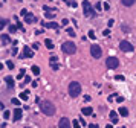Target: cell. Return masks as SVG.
<instances>
[{"label":"cell","mask_w":136,"mask_h":128,"mask_svg":"<svg viewBox=\"0 0 136 128\" xmlns=\"http://www.w3.org/2000/svg\"><path fill=\"white\" fill-rule=\"evenodd\" d=\"M40 108H41V113L46 114V116H54L55 114V105L51 101H41L40 102Z\"/></svg>","instance_id":"obj_1"},{"label":"cell","mask_w":136,"mask_h":128,"mask_svg":"<svg viewBox=\"0 0 136 128\" xmlns=\"http://www.w3.org/2000/svg\"><path fill=\"white\" fill-rule=\"evenodd\" d=\"M80 93H81V84L77 82V81H72L69 84V95L72 96V98H77Z\"/></svg>","instance_id":"obj_2"},{"label":"cell","mask_w":136,"mask_h":128,"mask_svg":"<svg viewBox=\"0 0 136 128\" xmlns=\"http://www.w3.org/2000/svg\"><path fill=\"white\" fill-rule=\"evenodd\" d=\"M61 50H63L64 53H67V55H73V53L77 52V46H75L72 41H64L63 46H61Z\"/></svg>","instance_id":"obj_3"},{"label":"cell","mask_w":136,"mask_h":128,"mask_svg":"<svg viewBox=\"0 0 136 128\" xmlns=\"http://www.w3.org/2000/svg\"><path fill=\"white\" fill-rule=\"evenodd\" d=\"M83 12H84L86 17H95V9H93V6L90 5L89 0L83 2Z\"/></svg>","instance_id":"obj_4"},{"label":"cell","mask_w":136,"mask_h":128,"mask_svg":"<svg viewBox=\"0 0 136 128\" xmlns=\"http://www.w3.org/2000/svg\"><path fill=\"white\" fill-rule=\"evenodd\" d=\"M90 53H92V57L93 58H101V55H102V49L98 46V44H92L90 46Z\"/></svg>","instance_id":"obj_5"},{"label":"cell","mask_w":136,"mask_h":128,"mask_svg":"<svg viewBox=\"0 0 136 128\" xmlns=\"http://www.w3.org/2000/svg\"><path fill=\"white\" fill-rule=\"evenodd\" d=\"M119 49L124 50V52H132L135 47H133V44L129 43L127 40H121V41H119Z\"/></svg>","instance_id":"obj_6"},{"label":"cell","mask_w":136,"mask_h":128,"mask_svg":"<svg viewBox=\"0 0 136 128\" xmlns=\"http://www.w3.org/2000/svg\"><path fill=\"white\" fill-rule=\"evenodd\" d=\"M32 57H34V50H32V47H29V46H23V52H21L20 58L25 60V58H32Z\"/></svg>","instance_id":"obj_7"},{"label":"cell","mask_w":136,"mask_h":128,"mask_svg":"<svg viewBox=\"0 0 136 128\" xmlns=\"http://www.w3.org/2000/svg\"><path fill=\"white\" fill-rule=\"evenodd\" d=\"M105 66H107L109 69H116V67L119 66V60L116 58V57H110V58H107Z\"/></svg>","instance_id":"obj_8"},{"label":"cell","mask_w":136,"mask_h":128,"mask_svg":"<svg viewBox=\"0 0 136 128\" xmlns=\"http://www.w3.org/2000/svg\"><path fill=\"white\" fill-rule=\"evenodd\" d=\"M43 11H44V17L52 20V18L55 17V11H57V9H55V8H49V6L46 5V6H43Z\"/></svg>","instance_id":"obj_9"},{"label":"cell","mask_w":136,"mask_h":128,"mask_svg":"<svg viewBox=\"0 0 136 128\" xmlns=\"http://www.w3.org/2000/svg\"><path fill=\"white\" fill-rule=\"evenodd\" d=\"M70 121H69L67 117H61L60 119V122H58V128H70Z\"/></svg>","instance_id":"obj_10"},{"label":"cell","mask_w":136,"mask_h":128,"mask_svg":"<svg viewBox=\"0 0 136 128\" xmlns=\"http://www.w3.org/2000/svg\"><path fill=\"white\" fill-rule=\"evenodd\" d=\"M25 21H26V23H37V17H35L32 12L28 11V14L25 15Z\"/></svg>","instance_id":"obj_11"},{"label":"cell","mask_w":136,"mask_h":128,"mask_svg":"<svg viewBox=\"0 0 136 128\" xmlns=\"http://www.w3.org/2000/svg\"><path fill=\"white\" fill-rule=\"evenodd\" d=\"M21 114H23L21 108H16V110H14V122H17V121H21Z\"/></svg>","instance_id":"obj_12"},{"label":"cell","mask_w":136,"mask_h":128,"mask_svg":"<svg viewBox=\"0 0 136 128\" xmlns=\"http://www.w3.org/2000/svg\"><path fill=\"white\" fill-rule=\"evenodd\" d=\"M43 26L44 28H48V29H58V23H54V21H51V23H43Z\"/></svg>","instance_id":"obj_13"},{"label":"cell","mask_w":136,"mask_h":128,"mask_svg":"<svg viewBox=\"0 0 136 128\" xmlns=\"http://www.w3.org/2000/svg\"><path fill=\"white\" fill-rule=\"evenodd\" d=\"M81 113H83L84 116H90V114H93V108H92V107H84V108L81 110Z\"/></svg>","instance_id":"obj_14"},{"label":"cell","mask_w":136,"mask_h":128,"mask_svg":"<svg viewBox=\"0 0 136 128\" xmlns=\"http://www.w3.org/2000/svg\"><path fill=\"white\" fill-rule=\"evenodd\" d=\"M110 122L112 124H118V114L115 111H110Z\"/></svg>","instance_id":"obj_15"},{"label":"cell","mask_w":136,"mask_h":128,"mask_svg":"<svg viewBox=\"0 0 136 128\" xmlns=\"http://www.w3.org/2000/svg\"><path fill=\"white\" fill-rule=\"evenodd\" d=\"M0 38H2V43H3V44H9V43H11L9 35H5V34H3V35H0Z\"/></svg>","instance_id":"obj_16"},{"label":"cell","mask_w":136,"mask_h":128,"mask_svg":"<svg viewBox=\"0 0 136 128\" xmlns=\"http://www.w3.org/2000/svg\"><path fill=\"white\" fill-rule=\"evenodd\" d=\"M5 81L8 82V87H9V89H12V87H14V78H12V76H6Z\"/></svg>","instance_id":"obj_17"},{"label":"cell","mask_w":136,"mask_h":128,"mask_svg":"<svg viewBox=\"0 0 136 128\" xmlns=\"http://www.w3.org/2000/svg\"><path fill=\"white\" fill-rule=\"evenodd\" d=\"M28 98H29V90H25V92L20 93V99L21 101H28Z\"/></svg>","instance_id":"obj_18"},{"label":"cell","mask_w":136,"mask_h":128,"mask_svg":"<svg viewBox=\"0 0 136 128\" xmlns=\"http://www.w3.org/2000/svg\"><path fill=\"white\" fill-rule=\"evenodd\" d=\"M44 46L48 49H54V41L49 40V38H46V40H44Z\"/></svg>","instance_id":"obj_19"},{"label":"cell","mask_w":136,"mask_h":128,"mask_svg":"<svg viewBox=\"0 0 136 128\" xmlns=\"http://www.w3.org/2000/svg\"><path fill=\"white\" fill-rule=\"evenodd\" d=\"M119 114H121L122 117H125V116H129V110H127L125 107H121V108H119Z\"/></svg>","instance_id":"obj_20"},{"label":"cell","mask_w":136,"mask_h":128,"mask_svg":"<svg viewBox=\"0 0 136 128\" xmlns=\"http://www.w3.org/2000/svg\"><path fill=\"white\" fill-rule=\"evenodd\" d=\"M136 0H121V3L124 5V6H132V5H135Z\"/></svg>","instance_id":"obj_21"},{"label":"cell","mask_w":136,"mask_h":128,"mask_svg":"<svg viewBox=\"0 0 136 128\" xmlns=\"http://www.w3.org/2000/svg\"><path fill=\"white\" fill-rule=\"evenodd\" d=\"M31 70H32V73H34L35 76H38V75H40V67H38V66H32V69H31Z\"/></svg>","instance_id":"obj_22"},{"label":"cell","mask_w":136,"mask_h":128,"mask_svg":"<svg viewBox=\"0 0 136 128\" xmlns=\"http://www.w3.org/2000/svg\"><path fill=\"white\" fill-rule=\"evenodd\" d=\"M25 73H26V70H25V69H21V70H20V73L17 75V79H21V78L25 76Z\"/></svg>","instance_id":"obj_23"},{"label":"cell","mask_w":136,"mask_h":128,"mask_svg":"<svg viewBox=\"0 0 136 128\" xmlns=\"http://www.w3.org/2000/svg\"><path fill=\"white\" fill-rule=\"evenodd\" d=\"M66 32H67V34L70 35V37H75V31H73L72 28H67V29H66Z\"/></svg>","instance_id":"obj_24"},{"label":"cell","mask_w":136,"mask_h":128,"mask_svg":"<svg viewBox=\"0 0 136 128\" xmlns=\"http://www.w3.org/2000/svg\"><path fill=\"white\" fill-rule=\"evenodd\" d=\"M8 29H9V32H11V34H14V32L17 31V26H14V25H9V28H8Z\"/></svg>","instance_id":"obj_25"},{"label":"cell","mask_w":136,"mask_h":128,"mask_svg":"<svg viewBox=\"0 0 136 128\" xmlns=\"http://www.w3.org/2000/svg\"><path fill=\"white\" fill-rule=\"evenodd\" d=\"M72 127H73V128H81V125H80V122H78V121H72Z\"/></svg>","instance_id":"obj_26"},{"label":"cell","mask_w":136,"mask_h":128,"mask_svg":"<svg viewBox=\"0 0 136 128\" xmlns=\"http://www.w3.org/2000/svg\"><path fill=\"white\" fill-rule=\"evenodd\" d=\"M57 61H58V58H57V57H51V58H49V63H51V64H57Z\"/></svg>","instance_id":"obj_27"},{"label":"cell","mask_w":136,"mask_h":128,"mask_svg":"<svg viewBox=\"0 0 136 128\" xmlns=\"http://www.w3.org/2000/svg\"><path fill=\"white\" fill-rule=\"evenodd\" d=\"M6 66H8V67H9V69H11V70H12V69H14V63H12V61H11V60H8V61H6Z\"/></svg>","instance_id":"obj_28"},{"label":"cell","mask_w":136,"mask_h":128,"mask_svg":"<svg viewBox=\"0 0 136 128\" xmlns=\"http://www.w3.org/2000/svg\"><path fill=\"white\" fill-rule=\"evenodd\" d=\"M102 8H104V5H102L101 2H98V3H96V11H101Z\"/></svg>","instance_id":"obj_29"},{"label":"cell","mask_w":136,"mask_h":128,"mask_svg":"<svg viewBox=\"0 0 136 128\" xmlns=\"http://www.w3.org/2000/svg\"><path fill=\"white\" fill-rule=\"evenodd\" d=\"M95 31H89V38H92V40H95Z\"/></svg>","instance_id":"obj_30"},{"label":"cell","mask_w":136,"mask_h":128,"mask_svg":"<svg viewBox=\"0 0 136 128\" xmlns=\"http://www.w3.org/2000/svg\"><path fill=\"white\" fill-rule=\"evenodd\" d=\"M113 25H115V20H113V18H110V20L107 21V26H109V28H112Z\"/></svg>","instance_id":"obj_31"},{"label":"cell","mask_w":136,"mask_h":128,"mask_svg":"<svg viewBox=\"0 0 136 128\" xmlns=\"http://www.w3.org/2000/svg\"><path fill=\"white\" fill-rule=\"evenodd\" d=\"M6 23H8L6 20H0V31L3 29V26H6Z\"/></svg>","instance_id":"obj_32"},{"label":"cell","mask_w":136,"mask_h":128,"mask_svg":"<svg viewBox=\"0 0 136 128\" xmlns=\"http://www.w3.org/2000/svg\"><path fill=\"white\" fill-rule=\"evenodd\" d=\"M51 67L54 69V70H60V64L57 63V64H51Z\"/></svg>","instance_id":"obj_33"},{"label":"cell","mask_w":136,"mask_h":128,"mask_svg":"<svg viewBox=\"0 0 136 128\" xmlns=\"http://www.w3.org/2000/svg\"><path fill=\"white\" fill-rule=\"evenodd\" d=\"M67 25H69V20H67V18L61 20V26H67Z\"/></svg>","instance_id":"obj_34"},{"label":"cell","mask_w":136,"mask_h":128,"mask_svg":"<svg viewBox=\"0 0 136 128\" xmlns=\"http://www.w3.org/2000/svg\"><path fill=\"white\" fill-rule=\"evenodd\" d=\"M3 117H5V119H9V117H11V113H9V111H5V113H3Z\"/></svg>","instance_id":"obj_35"},{"label":"cell","mask_w":136,"mask_h":128,"mask_svg":"<svg viewBox=\"0 0 136 128\" xmlns=\"http://www.w3.org/2000/svg\"><path fill=\"white\" fill-rule=\"evenodd\" d=\"M16 26H17V29H20V31H23V32H25V28H23V25H21V23H17Z\"/></svg>","instance_id":"obj_36"},{"label":"cell","mask_w":136,"mask_h":128,"mask_svg":"<svg viewBox=\"0 0 136 128\" xmlns=\"http://www.w3.org/2000/svg\"><path fill=\"white\" fill-rule=\"evenodd\" d=\"M115 79H116V81H124V76H122V75H116V76H115Z\"/></svg>","instance_id":"obj_37"},{"label":"cell","mask_w":136,"mask_h":128,"mask_svg":"<svg viewBox=\"0 0 136 128\" xmlns=\"http://www.w3.org/2000/svg\"><path fill=\"white\" fill-rule=\"evenodd\" d=\"M102 35H104V37H110V31H109V29H105V31L102 32Z\"/></svg>","instance_id":"obj_38"},{"label":"cell","mask_w":136,"mask_h":128,"mask_svg":"<svg viewBox=\"0 0 136 128\" xmlns=\"http://www.w3.org/2000/svg\"><path fill=\"white\" fill-rule=\"evenodd\" d=\"M122 31L129 32V31H130V28H129V26H127V25H122Z\"/></svg>","instance_id":"obj_39"},{"label":"cell","mask_w":136,"mask_h":128,"mask_svg":"<svg viewBox=\"0 0 136 128\" xmlns=\"http://www.w3.org/2000/svg\"><path fill=\"white\" fill-rule=\"evenodd\" d=\"M29 82H31V78H29V76H25V85L29 84Z\"/></svg>","instance_id":"obj_40"},{"label":"cell","mask_w":136,"mask_h":128,"mask_svg":"<svg viewBox=\"0 0 136 128\" xmlns=\"http://www.w3.org/2000/svg\"><path fill=\"white\" fill-rule=\"evenodd\" d=\"M12 104H14V105H18V104H20V101H18L17 98H14V99H12Z\"/></svg>","instance_id":"obj_41"},{"label":"cell","mask_w":136,"mask_h":128,"mask_svg":"<svg viewBox=\"0 0 136 128\" xmlns=\"http://www.w3.org/2000/svg\"><path fill=\"white\" fill-rule=\"evenodd\" d=\"M70 6H72V8H77V2H75V0H70Z\"/></svg>","instance_id":"obj_42"},{"label":"cell","mask_w":136,"mask_h":128,"mask_svg":"<svg viewBox=\"0 0 136 128\" xmlns=\"http://www.w3.org/2000/svg\"><path fill=\"white\" fill-rule=\"evenodd\" d=\"M20 14H21V17H25L26 14H28V11H26V9H21V12H20Z\"/></svg>","instance_id":"obj_43"},{"label":"cell","mask_w":136,"mask_h":128,"mask_svg":"<svg viewBox=\"0 0 136 128\" xmlns=\"http://www.w3.org/2000/svg\"><path fill=\"white\" fill-rule=\"evenodd\" d=\"M17 52H18L17 47H12V55H17Z\"/></svg>","instance_id":"obj_44"},{"label":"cell","mask_w":136,"mask_h":128,"mask_svg":"<svg viewBox=\"0 0 136 128\" xmlns=\"http://www.w3.org/2000/svg\"><path fill=\"white\" fill-rule=\"evenodd\" d=\"M104 9H105V11H109V9H110V6H109V3H104Z\"/></svg>","instance_id":"obj_45"},{"label":"cell","mask_w":136,"mask_h":128,"mask_svg":"<svg viewBox=\"0 0 136 128\" xmlns=\"http://www.w3.org/2000/svg\"><path fill=\"white\" fill-rule=\"evenodd\" d=\"M38 46H40V44H38V43H34V44H32V46H31V47H32V49H38Z\"/></svg>","instance_id":"obj_46"},{"label":"cell","mask_w":136,"mask_h":128,"mask_svg":"<svg viewBox=\"0 0 136 128\" xmlns=\"http://www.w3.org/2000/svg\"><path fill=\"white\" fill-rule=\"evenodd\" d=\"M116 101H118V102H122V101H124V98H122V96H118V98H116Z\"/></svg>","instance_id":"obj_47"},{"label":"cell","mask_w":136,"mask_h":128,"mask_svg":"<svg viewBox=\"0 0 136 128\" xmlns=\"http://www.w3.org/2000/svg\"><path fill=\"white\" fill-rule=\"evenodd\" d=\"M89 128H98V125H96V124H90V125H89Z\"/></svg>","instance_id":"obj_48"},{"label":"cell","mask_w":136,"mask_h":128,"mask_svg":"<svg viewBox=\"0 0 136 128\" xmlns=\"http://www.w3.org/2000/svg\"><path fill=\"white\" fill-rule=\"evenodd\" d=\"M105 128H113V127H112L110 124H107V125H105Z\"/></svg>","instance_id":"obj_49"},{"label":"cell","mask_w":136,"mask_h":128,"mask_svg":"<svg viewBox=\"0 0 136 128\" xmlns=\"http://www.w3.org/2000/svg\"><path fill=\"white\" fill-rule=\"evenodd\" d=\"M0 70H3V64L0 63Z\"/></svg>","instance_id":"obj_50"},{"label":"cell","mask_w":136,"mask_h":128,"mask_svg":"<svg viewBox=\"0 0 136 128\" xmlns=\"http://www.w3.org/2000/svg\"><path fill=\"white\" fill-rule=\"evenodd\" d=\"M2 128H6V124H3V125H2Z\"/></svg>","instance_id":"obj_51"},{"label":"cell","mask_w":136,"mask_h":128,"mask_svg":"<svg viewBox=\"0 0 136 128\" xmlns=\"http://www.w3.org/2000/svg\"><path fill=\"white\" fill-rule=\"evenodd\" d=\"M119 128H125V127H119Z\"/></svg>","instance_id":"obj_52"},{"label":"cell","mask_w":136,"mask_h":128,"mask_svg":"<svg viewBox=\"0 0 136 128\" xmlns=\"http://www.w3.org/2000/svg\"><path fill=\"white\" fill-rule=\"evenodd\" d=\"M25 128H29V127H25Z\"/></svg>","instance_id":"obj_53"}]
</instances>
